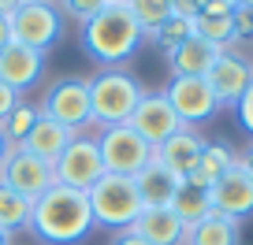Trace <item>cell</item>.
<instances>
[{
    "instance_id": "obj_29",
    "label": "cell",
    "mask_w": 253,
    "mask_h": 245,
    "mask_svg": "<svg viewBox=\"0 0 253 245\" xmlns=\"http://www.w3.org/2000/svg\"><path fill=\"white\" fill-rule=\"evenodd\" d=\"M235 111H238V127L253 138V82L246 86V93H242V101L235 104Z\"/></svg>"
},
{
    "instance_id": "obj_18",
    "label": "cell",
    "mask_w": 253,
    "mask_h": 245,
    "mask_svg": "<svg viewBox=\"0 0 253 245\" xmlns=\"http://www.w3.org/2000/svg\"><path fill=\"white\" fill-rule=\"evenodd\" d=\"M71 130H63L60 123H52V119H45L41 115L38 123H34V130L26 134V141L19 145L23 152H30V156H38V160H45V164H56V160L63 156V149L71 145Z\"/></svg>"
},
{
    "instance_id": "obj_9",
    "label": "cell",
    "mask_w": 253,
    "mask_h": 245,
    "mask_svg": "<svg viewBox=\"0 0 253 245\" xmlns=\"http://www.w3.org/2000/svg\"><path fill=\"white\" fill-rule=\"evenodd\" d=\"M0 182L34 205L45 190L56 186V171H52V164H45V160L30 156V152H23V149H11L8 160H4V167H0Z\"/></svg>"
},
{
    "instance_id": "obj_5",
    "label": "cell",
    "mask_w": 253,
    "mask_h": 245,
    "mask_svg": "<svg viewBox=\"0 0 253 245\" xmlns=\"http://www.w3.org/2000/svg\"><path fill=\"white\" fill-rule=\"evenodd\" d=\"M93 138H97V149H101L104 175H126V178H134L142 167L153 164V145L130 123L101 127V134H93Z\"/></svg>"
},
{
    "instance_id": "obj_2",
    "label": "cell",
    "mask_w": 253,
    "mask_h": 245,
    "mask_svg": "<svg viewBox=\"0 0 253 245\" xmlns=\"http://www.w3.org/2000/svg\"><path fill=\"white\" fill-rule=\"evenodd\" d=\"M142 41H145V34L134 23V15H130L126 4H108L89 23H82V48H86L89 60L101 64V71L126 64L142 48Z\"/></svg>"
},
{
    "instance_id": "obj_22",
    "label": "cell",
    "mask_w": 253,
    "mask_h": 245,
    "mask_svg": "<svg viewBox=\"0 0 253 245\" xmlns=\"http://www.w3.org/2000/svg\"><path fill=\"white\" fill-rule=\"evenodd\" d=\"M235 160H238V152L231 149V145H223V141H209L190 178H194V182H201V186H209V190H212L216 182H220L223 175H227V167L235 164Z\"/></svg>"
},
{
    "instance_id": "obj_32",
    "label": "cell",
    "mask_w": 253,
    "mask_h": 245,
    "mask_svg": "<svg viewBox=\"0 0 253 245\" xmlns=\"http://www.w3.org/2000/svg\"><path fill=\"white\" fill-rule=\"evenodd\" d=\"M19 101H23V97H19V93H15V89H11V86H4V82H0V123L8 119V111L15 108Z\"/></svg>"
},
{
    "instance_id": "obj_19",
    "label": "cell",
    "mask_w": 253,
    "mask_h": 245,
    "mask_svg": "<svg viewBox=\"0 0 253 245\" xmlns=\"http://www.w3.org/2000/svg\"><path fill=\"white\" fill-rule=\"evenodd\" d=\"M134 190H138V197H142V208H168L171 197H175V190H179V178L153 160L149 167H142V171L134 175Z\"/></svg>"
},
{
    "instance_id": "obj_41",
    "label": "cell",
    "mask_w": 253,
    "mask_h": 245,
    "mask_svg": "<svg viewBox=\"0 0 253 245\" xmlns=\"http://www.w3.org/2000/svg\"><path fill=\"white\" fill-rule=\"evenodd\" d=\"M108 4H130V0H108Z\"/></svg>"
},
{
    "instance_id": "obj_3",
    "label": "cell",
    "mask_w": 253,
    "mask_h": 245,
    "mask_svg": "<svg viewBox=\"0 0 253 245\" xmlns=\"http://www.w3.org/2000/svg\"><path fill=\"white\" fill-rule=\"evenodd\" d=\"M89 82V111H93V127H119L134 115L142 101V82L126 74L123 67H104Z\"/></svg>"
},
{
    "instance_id": "obj_11",
    "label": "cell",
    "mask_w": 253,
    "mask_h": 245,
    "mask_svg": "<svg viewBox=\"0 0 253 245\" xmlns=\"http://www.w3.org/2000/svg\"><path fill=\"white\" fill-rule=\"evenodd\" d=\"M126 123H130L153 149H157L160 141H168L175 130H182V119L175 115V108L168 104L164 89H160V93H149V89H145L142 101H138V108H134V115L126 119Z\"/></svg>"
},
{
    "instance_id": "obj_30",
    "label": "cell",
    "mask_w": 253,
    "mask_h": 245,
    "mask_svg": "<svg viewBox=\"0 0 253 245\" xmlns=\"http://www.w3.org/2000/svg\"><path fill=\"white\" fill-rule=\"evenodd\" d=\"M253 41V11L250 8H235V45Z\"/></svg>"
},
{
    "instance_id": "obj_8",
    "label": "cell",
    "mask_w": 253,
    "mask_h": 245,
    "mask_svg": "<svg viewBox=\"0 0 253 245\" xmlns=\"http://www.w3.org/2000/svg\"><path fill=\"white\" fill-rule=\"evenodd\" d=\"M52 171H56V182H60V186L79 190V193H89L97 182H101V175H104L97 138H93V134L71 138V145L63 149V156L52 164Z\"/></svg>"
},
{
    "instance_id": "obj_28",
    "label": "cell",
    "mask_w": 253,
    "mask_h": 245,
    "mask_svg": "<svg viewBox=\"0 0 253 245\" xmlns=\"http://www.w3.org/2000/svg\"><path fill=\"white\" fill-rule=\"evenodd\" d=\"M60 8L71 19H79V23H89L101 8H108V0H60Z\"/></svg>"
},
{
    "instance_id": "obj_31",
    "label": "cell",
    "mask_w": 253,
    "mask_h": 245,
    "mask_svg": "<svg viewBox=\"0 0 253 245\" xmlns=\"http://www.w3.org/2000/svg\"><path fill=\"white\" fill-rule=\"evenodd\" d=\"M171 11L182 19H198L205 11V0H171Z\"/></svg>"
},
{
    "instance_id": "obj_4",
    "label": "cell",
    "mask_w": 253,
    "mask_h": 245,
    "mask_svg": "<svg viewBox=\"0 0 253 245\" xmlns=\"http://www.w3.org/2000/svg\"><path fill=\"white\" fill-rule=\"evenodd\" d=\"M86 197H89V212H93V227L104 230H130L134 219L145 212L142 197L134 190V178H126V175H101V182Z\"/></svg>"
},
{
    "instance_id": "obj_10",
    "label": "cell",
    "mask_w": 253,
    "mask_h": 245,
    "mask_svg": "<svg viewBox=\"0 0 253 245\" xmlns=\"http://www.w3.org/2000/svg\"><path fill=\"white\" fill-rule=\"evenodd\" d=\"M164 97L182 119V127H198L220 111V101L212 97V86L205 78H171L164 86Z\"/></svg>"
},
{
    "instance_id": "obj_15",
    "label": "cell",
    "mask_w": 253,
    "mask_h": 245,
    "mask_svg": "<svg viewBox=\"0 0 253 245\" xmlns=\"http://www.w3.org/2000/svg\"><path fill=\"white\" fill-rule=\"evenodd\" d=\"M41 71H45V52L26 48L19 41H8V45L0 48V82L11 86L19 97L41 78Z\"/></svg>"
},
{
    "instance_id": "obj_7",
    "label": "cell",
    "mask_w": 253,
    "mask_h": 245,
    "mask_svg": "<svg viewBox=\"0 0 253 245\" xmlns=\"http://www.w3.org/2000/svg\"><path fill=\"white\" fill-rule=\"evenodd\" d=\"M60 34H63V15L56 8V0H23L11 15V41L26 48L48 52V48H56Z\"/></svg>"
},
{
    "instance_id": "obj_20",
    "label": "cell",
    "mask_w": 253,
    "mask_h": 245,
    "mask_svg": "<svg viewBox=\"0 0 253 245\" xmlns=\"http://www.w3.org/2000/svg\"><path fill=\"white\" fill-rule=\"evenodd\" d=\"M168 208H171V212L179 215L186 227H194L198 219H205V215L212 212V190H209V186H201V182H194V178H182Z\"/></svg>"
},
{
    "instance_id": "obj_13",
    "label": "cell",
    "mask_w": 253,
    "mask_h": 245,
    "mask_svg": "<svg viewBox=\"0 0 253 245\" xmlns=\"http://www.w3.org/2000/svg\"><path fill=\"white\" fill-rule=\"evenodd\" d=\"M212 212L227 215V219H235V223H242L246 215H253V178L242 167V160H235V164L227 167V175L212 186Z\"/></svg>"
},
{
    "instance_id": "obj_24",
    "label": "cell",
    "mask_w": 253,
    "mask_h": 245,
    "mask_svg": "<svg viewBox=\"0 0 253 245\" xmlns=\"http://www.w3.org/2000/svg\"><path fill=\"white\" fill-rule=\"evenodd\" d=\"M30 201L19 197L15 190H8L4 182H0V230H8V234H15V230H26L30 227Z\"/></svg>"
},
{
    "instance_id": "obj_40",
    "label": "cell",
    "mask_w": 253,
    "mask_h": 245,
    "mask_svg": "<svg viewBox=\"0 0 253 245\" xmlns=\"http://www.w3.org/2000/svg\"><path fill=\"white\" fill-rule=\"evenodd\" d=\"M238 8H250L253 11V0H238Z\"/></svg>"
},
{
    "instance_id": "obj_34",
    "label": "cell",
    "mask_w": 253,
    "mask_h": 245,
    "mask_svg": "<svg viewBox=\"0 0 253 245\" xmlns=\"http://www.w3.org/2000/svg\"><path fill=\"white\" fill-rule=\"evenodd\" d=\"M8 41H11V19H8V15H0V48L8 45Z\"/></svg>"
},
{
    "instance_id": "obj_25",
    "label": "cell",
    "mask_w": 253,
    "mask_h": 245,
    "mask_svg": "<svg viewBox=\"0 0 253 245\" xmlns=\"http://www.w3.org/2000/svg\"><path fill=\"white\" fill-rule=\"evenodd\" d=\"M126 8H130V15H134V23L142 26L145 37H153V34H157L160 26L175 15V11H171V0H130Z\"/></svg>"
},
{
    "instance_id": "obj_36",
    "label": "cell",
    "mask_w": 253,
    "mask_h": 245,
    "mask_svg": "<svg viewBox=\"0 0 253 245\" xmlns=\"http://www.w3.org/2000/svg\"><path fill=\"white\" fill-rule=\"evenodd\" d=\"M19 4H23V0H0V15H8V19H11Z\"/></svg>"
},
{
    "instance_id": "obj_1",
    "label": "cell",
    "mask_w": 253,
    "mask_h": 245,
    "mask_svg": "<svg viewBox=\"0 0 253 245\" xmlns=\"http://www.w3.org/2000/svg\"><path fill=\"white\" fill-rule=\"evenodd\" d=\"M30 234H38L45 245H75L93 230V212H89V197L79 190H67L56 182L52 190H45L30 208Z\"/></svg>"
},
{
    "instance_id": "obj_6",
    "label": "cell",
    "mask_w": 253,
    "mask_h": 245,
    "mask_svg": "<svg viewBox=\"0 0 253 245\" xmlns=\"http://www.w3.org/2000/svg\"><path fill=\"white\" fill-rule=\"evenodd\" d=\"M41 115L71 130L75 138L93 127V111H89V82L86 78H60L45 89L41 97Z\"/></svg>"
},
{
    "instance_id": "obj_38",
    "label": "cell",
    "mask_w": 253,
    "mask_h": 245,
    "mask_svg": "<svg viewBox=\"0 0 253 245\" xmlns=\"http://www.w3.org/2000/svg\"><path fill=\"white\" fill-rule=\"evenodd\" d=\"M238 160H242V167L250 171V178H253V145H246V152H242Z\"/></svg>"
},
{
    "instance_id": "obj_21",
    "label": "cell",
    "mask_w": 253,
    "mask_h": 245,
    "mask_svg": "<svg viewBox=\"0 0 253 245\" xmlns=\"http://www.w3.org/2000/svg\"><path fill=\"white\" fill-rule=\"evenodd\" d=\"M186 245H238V223L209 212L194 227H186Z\"/></svg>"
},
{
    "instance_id": "obj_33",
    "label": "cell",
    "mask_w": 253,
    "mask_h": 245,
    "mask_svg": "<svg viewBox=\"0 0 253 245\" xmlns=\"http://www.w3.org/2000/svg\"><path fill=\"white\" fill-rule=\"evenodd\" d=\"M112 245H149L145 238H138L134 230H119L116 238H112Z\"/></svg>"
},
{
    "instance_id": "obj_14",
    "label": "cell",
    "mask_w": 253,
    "mask_h": 245,
    "mask_svg": "<svg viewBox=\"0 0 253 245\" xmlns=\"http://www.w3.org/2000/svg\"><path fill=\"white\" fill-rule=\"evenodd\" d=\"M205 145H209V141H205L194 127H182V130H175L168 141H160L157 149H153V160L182 182V178H190V175H194V167H198Z\"/></svg>"
},
{
    "instance_id": "obj_26",
    "label": "cell",
    "mask_w": 253,
    "mask_h": 245,
    "mask_svg": "<svg viewBox=\"0 0 253 245\" xmlns=\"http://www.w3.org/2000/svg\"><path fill=\"white\" fill-rule=\"evenodd\" d=\"M38 119H41V111L34 108V104L19 101L15 108L8 111V119L0 123V130H4V138H8V141L15 145V149H19V145L26 141V134H30V130H34V123H38Z\"/></svg>"
},
{
    "instance_id": "obj_35",
    "label": "cell",
    "mask_w": 253,
    "mask_h": 245,
    "mask_svg": "<svg viewBox=\"0 0 253 245\" xmlns=\"http://www.w3.org/2000/svg\"><path fill=\"white\" fill-rule=\"evenodd\" d=\"M205 8H223V11H235L238 0H205Z\"/></svg>"
},
{
    "instance_id": "obj_37",
    "label": "cell",
    "mask_w": 253,
    "mask_h": 245,
    "mask_svg": "<svg viewBox=\"0 0 253 245\" xmlns=\"http://www.w3.org/2000/svg\"><path fill=\"white\" fill-rule=\"evenodd\" d=\"M15 149V145L8 141V138H4V130H0V167H4V160H8V152Z\"/></svg>"
},
{
    "instance_id": "obj_39",
    "label": "cell",
    "mask_w": 253,
    "mask_h": 245,
    "mask_svg": "<svg viewBox=\"0 0 253 245\" xmlns=\"http://www.w3.org/2000/svg\"><path fill=\"white\" fill-rule=\"evenodd\" d=\"M0 245H11V234H8V230H0Z\"/></svg>"
},
{
    "instance_id": "obj_17",
    "label": "cell",
    "mask_w": 253,
    "mask_h": 245,
    "mask_svg": "<svg viewBox=\"0 0 253 245\" xmlns=\"http://www.w3.org/2000/svg\"><path fill=\"white\" fill-rule=\"evenodd\" d=\"M130 230L149 245H186V223L171 208H145Z\"/></svg>"
},
{
    "instance_id": "obj_23",
    "label": "cell",
    "mask_w": 253,
    "mask_h": 245,
    "mask_svg": "<svg viewBox=\"0 0 253 245\" xmlns=\"http://www.w3.org/2000/svg\"><path fill=\"white\" fill-rule=\"evenodd\" d=\"M194 34L212 41L216 48H235V11L223 8H205L194 19Z\"/></svg>"
},
{
    "instance_id": "obj_16",
    "label": "cell",
    "mask_w": 253,
    "mask_h": 245,
    "mask_svg": "<svg viewBox=\"0 0 253 245\" xmlns=\"http://www.w3.org/2000/svg\"><path fill=\"white\" fill-rule=\"evenodd\" d=\"M223 52H227V48H216L212 41H205V37H198V34H194V37L182 41L175 52H168L171 78H205Z\"/></svg>"
},
{
    "instance_id": "obj_12",
    "label": "cell",
    "mask_w": 253,
    "mask_h": 245,
    "mask_svg": "<svg viewBox=\"0 0 253 245\" xmlns=\"http://www.w3.org/2000/svg\"><path fill=\"white\" fill-rule=\"evenodd\" d=\"M205 82L212 86V97L220 101V108H235V104L242 101L246 86L253 82V60H246L235 48H227L212 64V71L205 74Z\"/></svg>"
},
{
    "instance_id": "obj_27",
    "label": "cell",
    "mask_w": 253,
    "mask_h": 245,
    "mask_svg": "<svg viewBox=\"0 0 253 245\" xmlns=\"http://www.w3.org/2000/svg\"><path fill=\"white\" fill-rule=\"evenodd\" d=\"M194 37V19H182V15H171L164 26H160L157 34H153V45L157 48H164V52H175V48L182 45V41H190Z\"/></svg>"
}]
</instances>
